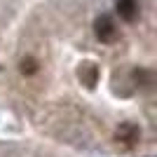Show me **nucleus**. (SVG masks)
<instances>
[{
	"instance_id": "nucleus-1",
	"label": "nucleus",
	"mask_w": 157,
	"mask_h": 157,
	"mask_svg": "<svg viewBox=\"0 0 157 157\" xmlns=\"http://www.w3.org/2000/svg\"><path fill=\"white\" fill-rule=\"evenodd\" d=\"M94 33H96V38L103 42V45H113V42H117L120 40V28L115 24L113 17L108 14H101L96 21H94Z\"/></svg>"
},
{
	"instance_id": "nucleus-2",
	"label": "nucleus",
	"mask_w": 157,
	"mask_h": 157,
	"mask_svg": "<svg viewBox=\"0 0 157 157\" xmlns=\"http://www.w3.org/2000/svg\"><path fill=\"white\" fill-rule=\"evenodd\" d=\"M115 12H117V17L122 21L134 24V21L138 19V14H141V7H138L136 0H117V2H115Z\"/></svg>"
},
{
	"instance_id": "nucleus-3",
	"label": "nucleus",
	"mask_w": 157,
	"mask_h": 157,
	"mask_svg": "<svg viewBox=\"0 0 157 157\" xmlns=\"http://www.w3.org/2000/svg\"><path fill=\"white\" fill-rule=\"evenodd\" d=\"M138 136H141V131H138V127H134V124H122L117 129V143H124L127 148H131V145L136 143Z\"/></svg>"
},
{
	"instance_id": "nucleus-4",
	"label": "nucleus",
	"mask_w": 157,
	"mask_h": 157,
	"mask_svg": "<svg viewBox=\"0 0 157 157\" xmlns=\"http://www.w3.org/2000/svg\"><path fill=\"white\" fill-rule=\"evenodd\" d=\"M80 80H82V85H87L92 89V87L96 85V80H98V68L92 66V63H85L80 68Z\"/></svg>"
},
{
	"instance_id": "nucleus-5",
	"label": "nucleus",
	"mask_w": 157,
	"mask_h": 157,
	"mask_svg": "<svg viewBox=\"0 0 157 157\" xmlns=\"http://www.w3.org/2000/svg\"><path fill=\"white\" fill-rule=\"evenodd\" d=\"M38 61L33 59V56H28V59H24L21 61V73H24V75H33V73H38Z\"/></svg>"
}]
</instances>
